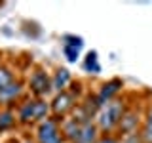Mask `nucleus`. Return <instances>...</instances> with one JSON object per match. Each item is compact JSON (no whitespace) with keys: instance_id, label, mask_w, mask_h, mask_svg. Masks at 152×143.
Listing matches in <instances>:
<instances>
[{"instance_id":"obj_1","label":"nucleus","mask_w":152,"mask_h":143,"mask_svg":"<svg viewBox=\"0 0 152 143\" xmlns=\"http://www.w3.org/2000/svg\"><path fill=\"white\" fill-rule=\"evenodd\" d=\"M51 109L50 103L46 99L40 97H31L27 101H23L17 107V122L19 124H34V122H42L50 116Z\"/></svg>"},{"instance_id":"obj_2","label":"nucleus","mask_w":152,"mask_h":143,"mask_svg":"<svg viewBox=\"0 0 152 143\" xmlns=\"http://www.w3.org/2000/svg\"><path fill=\"white\" fill-rule=\"evenodd\" d=\"M124 111H126L124 101H120V99H116V97H114L112 101L104 103L97 113V128H99V132L112 133L118 128V124H120Z\"/></svg>"},{"instance_id":"obj_3","label":"nucleus","mask_w":152,"mask_h":143,"mask_svg":"<svg viewBox=\"0 0 152 143\" xmlns=\"http://www.w3.org/2000/svg\"><path fill=\"white\" fill-rule=\"evenodd\" d=\"M63 141H65V137H63V133H61L59 118L48 116L46 120H42L38 124L36 143H63Z\"/></svg>"},{"instance_id":"obj_4","label":"nucleus","mask_w":152,"mask_h":143,"mask_svg":"<svg viewBox=\"0 0 152 143\" xmlns=\"http://www.w3.org/2000/svg\"><path fill=\"white\" fill-rule=\"evenodd\" d=\"M28 90L34 94V97L44 99L51 92V78L44 69H34L28 76Z\"/></svg>"},{"instance_id":"obj_5","label":"nucleus","mask_w":152,"mask_h":143,"mask_svg":"<svg viewBox=\"0 0 152 143\" xmlns=\"http://www.w3.org/2000/svg\"><path fill=\"white\" fill-rule=\"evenodd\" d=\"M74 107H76V95L69 90L59 92L53 97V101L50 103V109L55 118H65L70 111H74Z\"/></svg>"},{"instance_id":"obj_6","label":"nucleus","mask_w":152,"mask_h":143,"mask_svg":"<svg viewBox=\"0 0 152 143\" xmlns=\"http://www.w3.org/2000/svg\"><path fill=\"white\" fill-rule=\"evenodd\" d=\"M137 128H139V113H137V109H126L122 114V120L116 128L120 132V137L129 136V133H137Z\"/></svg>"},{"instance_id":"obj_7","label":"nucleus","mask_w":152,"mask_h":143,"mask_svg":"<svg viewBox=\"0 0 152 143\" xmlns=\"http://www.w3.org/2000/svg\"><path fill=\"white\" fill-rule=\"evenodd\" d=\"M21 94H23V84L15 78L13 82H10L6 88L0 90V105H2L4 109H10L19 97H21Z\"/></svg>"},{"instance_id":"obj_8","label":"nucleus","mask_w":152,"mask_h":143,"mask_svg":"<svg viewBox=\"0 0 152 143\" xmlns=\"http://www.w3.org/2000/svg\"><path fill=\"white\" fill-rule=\"evenodd\" d=\"M122 88H124V82H122L120 78H110L108 82H104V84L101 86V90H99V94L95 95V97H97L99 107H103L104 103L112 101V99H114V95L120 92Z\"/></svg>"},{"instance_id":"obj_9","label":"nucleus","mask_w":152,"mask_h":143,"mask_svg":"<svg viewBox=\"0 0 152 143\" xmlns=\"http://www.w3.org/2000/svg\"><path fill=\"white\" fill-rule=\"evenodd\" d=\"M80 126H82V124L76 120L74 116H69V118H65V120L61 122V133H63V137L66 141L76 143L78 133H80Z\"/></svg>"},{"instance_id":"obj_10","label":"nucleus","mask_w":152,"mask_h":143,"mask_svg":"<svg viewBox=\"0 0 152 143\" xmlns=\"http://www.w3.org/2000/svg\"><path fill=\"white\" fill-rule=\"evenodd\" d=\"M99 141V128L97 124H93L91 120L84 122L80 126V133H78V139L76 143H97Z\"/></svg>"},{"instance_id":"obj_11","label":"nucleus","mask_w":152,"mask_h":143,"mask_svg":"<svg viewBox=\"0 0 152 143\" xmlns=\"http://www.w3.org/2000/svg\"><path fill=\"white\" fill-rule=\"evenodd\" d=\"M69 84H70V73L66 69H57L53 78H51V90H55L57 94L65 92Z\"/></svg>"},{"instance_id":"obj_12","label":"nucleus","mask_w":152,"mask_h":143,"mask_svg":"<svg viewBox=\"0 0 152 143\" xmlns=\"http://www.w3.org/2000/svg\"><path fill=\"white\" fill-rule=\"evenodd\" d=\"M15 122H17V116L12 109H0V133L12 130L15 126Z\"/></svg>"},{"instance_id":"obj_13","label":"nucleus","mask_w":152,"mask_h":143,"mask_svg":"<svg viewBox=\"0 0 152 143\" xmlns=\"http://www.w3.org/2000/svg\"><path fill=\"white\" fill-rule=\"evenodd\" d=\"M141 137L145 143H152V105L146 111L145 122H142V130H141Z\"/></svg>"},{"instance_id":"obj_14","label":"nucleus","mask_w":152,"mask_h":143,"mask_svg":"<svg viewBox=\"0 0 152 143\" xmlns=\"http://www.w3.org/2000/svg\"><path fill=\"white\" fill-rule=\"evenodd\" d=\"M84 69L88 71V73L91 74H97L99 71H101V65H99L97 61V52H88V55H86V61H84Z\"/></svg>"},{"instance_id":"obj_15","label":"nucleus","mask_w":152,"mask_h":143,"mask_svg":"<svg viewBox=\"0 0 152 143\" xmlns=\"http://www.w3.org/2000/svg\"><path fill=\"white\" fill-rule=\"evenodd\" d=\"M13 73L8 69V67H4V65H0V90L2 88H6V86L10 84V82H13Z\"/></svg>"},{"instance_id":"obj_16","label":"nucleus","mask_w":152,"mask_h":143,"mask_svg":"<svg viewBox=\"0 0 152 143\" xmlns=\"http://www.w3.org/2000/svg\"><path fill=\"white\" fill-rule=\"evenodd\" d=\"M63 42H65V46L76 48V50H82V48H84V40H82L80 36H74V35H66V36H63Z\"/></svg>"},{"instance_id":"obj_17","label":"nucleus","mask_w":152,"mask_h":143,"mask_svg":"<svg viewBox=\"0 0 152 143\" xmlns=\"http://www.w3.org/2000/svg\"><path fill=\"white\" fill-rule=\"evenodd\" d=\"M63 52H65L66 61H70V63H76V61H78L80 50H76V48H70V46H65V44H63Z\"/></svg>"},{"instance_id":"obj_18","label":"nucleus","mask_w":152,"mask_h":143,"mask_svg":"<svg viewBox=\"0 0 152 143\" xmlns=\"http://www.w3.org/2000/svg\"><path fill=\"white\" fill-rule=\"evenodd\" d=\"M120 143H145L141 137V133H129V136H122L120 137Z\"/></svg>"},{"instance_id":"obj_19","label":"nucleus","mask_w":152,"mask_h":143,"mask_svg":"<svg viewBox=\"0 0 152 143\" xmlns=\"http://www.w3.org/2000/svg\"><path fill=\"white\" fill-rule=\"evenodd\" d=\"M97 143H120V137L112 136V133H103V136H99Z\"/></svg>"},{"instance_id":"obj_20","label":"nucleus","mask_w":152,"mask_h":143,"mask_svg":"<svg viewBox=\"0 0 152 143\" xmlns=\"http://www.w3.org/2000/svg\"><path fill=\"white\" fill-rule=\"evenodd\" d=\"M23 143H34V141H32V139H25V141H23Z\"/></svg>"}]
</instances>
